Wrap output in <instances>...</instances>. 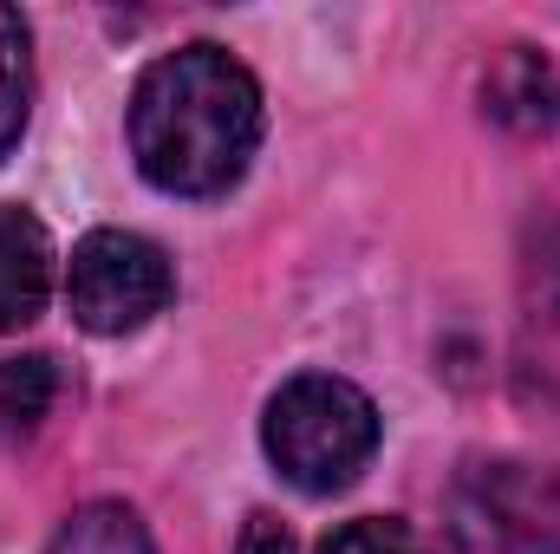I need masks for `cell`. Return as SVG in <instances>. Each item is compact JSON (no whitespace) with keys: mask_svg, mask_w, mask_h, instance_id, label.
<instances>
[{"mask_svg":"<svg viewBox=\"0 0 560 554\" xmlns=\"http://www.w3.org/2000/svg\"><path fill=\"white\" fill-rule=\"evenodd\" d=\"M170 255L156 242H143L131 229H92L79 249H72V268H66V300H72V320L85 333H138L150 326L163 307H170Z\"/></svg>","mask_w":560,"mask_h":554,"instance_id":"cell-4","label":"cell"},{"mask_svg":"<svg viewBox=\"0 0 560 554\" xmlns=\"http://www.w3.org/2000/svg\"><path fill=\"white\" fill-rule=\"evenodd\" d=\"M482 99H489V118L515 125V131H548L560 118V72L535 53V46H509L489 79H482Z\"/></svg>","mask_w":560,"mask_h":554,"instance_id":"cell-6","label":"cell"},{"mask_svg":"<svg viewBox=\"0 0 560 554\" xmlns=\"http://www.w3.org/2000/svg\"><path fill=\"white\" fill-rule=\"evenodd\" d=\"M46 554H156V549L143 535L138 509H125V503H85V509H72L59 522V535H52Z\"/></svg>","mask_w":560,"mask_h":554,"instance_id":"cell-7","label":"cell"},{"mask_svg":"<svg viewBox=\"0 0 560 554\" xmlns=\"http://www.w3.org/2000/svg\"><path fill=\"white\" fill-rule=\"evenodd\" d=\"M46 293H52V242H46V229L26 209L0 203V333L39 320Z\"/></svg>","mask_w":560,"mask_h":554,"instance_id":"cell-5","label":"cell"},{"mask_svg":"<svg viewBox=\"0 0 560 554\" xmlns=\"http://www.w3.org/2000/svg\"><path fill=\"white\" fill-rule=\"evenodd\" d=\"M261 443H268L275 470L293 489L332 496V489H346L372 463V450H378V405L352 379L300 372V379H287L268 399Z\"/></svg>","mask_w":560,"mask_h":554,"instance_id":"cell-2","label":"cell"},{"mask_svg":"<svg viewBox=\"0 0 560 554\" xmlns=\"http://www.w3.org/2000/svg\"><path fill=\"white\" fill-rule=\"evenodd\" d=\"M52 399H59L52 359H0V437H26L52 412Z\"/></svg>","mask_w":560,"mask_h":554,"instance_id":"cell-9","label":"cell"},{"mask_svg":"<svg viewBox=\"0 0 560 554\" xmlns=\"http://www.w3.org/2000/svg\"><path fill=\"white\" fill-rule=\"evenodd\" d=\"M528 326L541 333V353L555 359L548 372H560V235L541 242V255L528 262Z\"/></svg>","mask_w":560,"mask_h":554,"instance_id":"cell-10","label":"cell"},{"mask_svg":"<svg viewBox=\"0 0 560 554\" xmlns=\"http://www.w3.org/2000/svg\"><path fill=\"white\" fill-rule=\"evenodd\" d=\"M235 554H293V535H287V522H275V516H248Z\"/></svg>","mask_w":560,"mask_h":554,"instance_id":"cell-12","label":"cell"},{"mask_svg":"<svg viewBox=\"0 0 560 554\" xmlns=\"http://www.w3.org/2000/svg\"><path fill=\"white\" fill-rule=\"evenodd\" d=\"M319 554H430V549H423V535L411 522H398V516H365V522L332 529Z\"/></svg>","mask_w":560,"mask_h":554,"instance_id":"cell-11","label":"cell"},{"mask_svg":"<svg viewBox=\"0 0 560 554\" xmlns=\"http://www.w3.org/2000/svg\"><path fill=\"white\" fill-rule=\"evenodd\" d=\"M456 554H560V470L469 463L450 489Z\"/></svg>","mask_w":560,"mask_h":554,"instance_id":"cell-3","label":"cell"},{"mask_svg":"<svg viewBox=\"0 0 560 554\" xmlns=\"http://www.w3.org/2000/svg\"><path fill=\"white\" fill-rule=\"evenodd\" d=\"M26 112H33V53H26V20L13 7H0V163L13 157V143L26 138Z\"/></svg>","mask_w":560,"mask_h":554,"instance_id":"cell-8","label":"cell"},{"mask_svg":"<svg viewBox=\"0 0 560 554\" xmlns=\"http://www.w3.org/2000/svg\"><path fill=\"white\" fill-rule=\"evenodd\" d=\"M261 143V85L222 46L163 53L131 92V157L170 196H222Z\"/></svg>","mask_w":560,"mask_h":554,"instance_id":"cell-1","label":"cell"}]
</instances>
